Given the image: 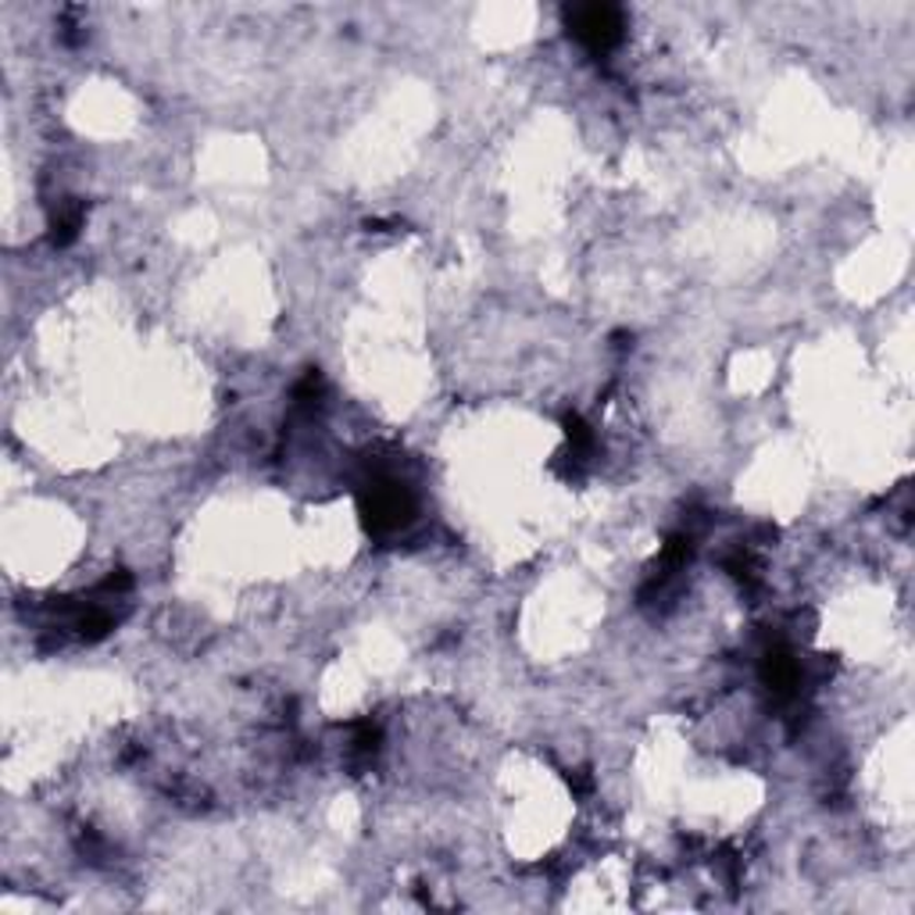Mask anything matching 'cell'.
<instances>
[{"label":"cell","instance_id":"cell-1","mask_svg":"<svg viewBox=\"0 0 915 915\" xmlns=\"http://www.w3.org/2000/svg\"><path fill=\"white\" fill-rule=\"evenodd\" d=\"M576 36L591 47H608L619 39V11L616 8H583L576 11Z\"/></svg>","mask_w":915,"mask_h":915}]
</instances>
